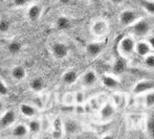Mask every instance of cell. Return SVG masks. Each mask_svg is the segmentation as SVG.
Returning <instances> with one entry per match:
<instances>
[{"label": "cell", "mask_w": 154, "mask_h": 139, "mask_svg": "<svg viewBox=\"0 0 154 139\" xmlns=\"http://www.w3.org/2000/svg\"><path fill=\"white\" fill-rule=\"evenodd\" d=\"M134 46H135V40L132 36H125L120 40L118 44V49L120 55L123 58H129L133 55Z\"/></svg>", "instance_id": "1"}, {"label": "cell", "mask_w": 154, "mask_h": 139, "mask_svg": "<svg viewBox=\"0 0 154 139\" xmlns=\"http://www.w3.org/2000/svg\"><path fill=\"white\" fill-rule=\"evenodd\" d=\"M132 32L134 35L138 37H147L149 34H151L152 30V24L150 21H148L147 19H138L136 20L133 24L131 25Z\"/></svg>", "instance_id": "2"}, {"label": "cell", "mask_w": 154, "mask_h": 139, "mask_svg": "<svg viewBox=\"0 0 154 139\" xmlns=\"http://www.w3.org/2000/svg\"><path fill=\"white\" fill-rule=\"evenodd\" d=\"M90 32L97 38L106 36L109 32V23L105 19H97L92 22L90 26Z\"/></svg>", "instance_id": "3"}, {"label": "cell", "mask_w": 154, "mask_h": 139, "mask_svg": "<svg viewBox=\"0 0 154 139\" xmlns=\"http://www.w3.org/2000/svg\"><path fill=\"white\" fill-rule=\"evenodd\" d=\"M140 17H138L137 13L133 10H124L120 13V16H119V21H120L121 25L125 27L131 26Z\"/></svg>", "instance_id": "4"}, {"label": "cell", "mask_w": 154, "mask_h": 139, "mask_svg": "<svg viewBox=\"0 0 154 139\" xmlns=\"http://www.w3.org/2000/svg\"><path fill=\"white\" fill-rule=\"evenodd\" d=\"M51 55L57 60H64L68 56L69 48L65 43L62 42H55L51 47Z\"/></svg>", "instance_id": "5"}, {"label": "cell", "mask_w": 154, "mask_h": 139, "mask_svg": "<svg viewBox=\"0 0 154 139\" xmlns=\"http://www.w3.org/2000/svg\"><path fill=\"white\" fill-rule=\"evenodd\" d=\"M153 88L154 84L152 80H142V81H138L134 85L133 88H132V92H133V94L142 95L145 94L146 92L153 90Z\"/></svg>", "instance_id": "6"}, {"label": "cell", "mask_w": 154, "mask_h": 139, "mask_svg": "<svg viewBox=\"0 0 154 139\" xmlns=\"http://www.w3.org/2000/svg\"><path fill=\"white\" fill-rule=\"evenodd\" d=\"M97 80H99V77H97V72H95L93 69H88V70H86L85 72H84V74L82 75L81 82L84 87L89 88V87H92L97 84Z\"/></svg>", "instance_id": "7"}, {"label": "cell", "mask_w": 154, "mask_h": 139, "mask_svg": "<svg viewBox=\"0 0 154 139\" xmlns=\"http://www.w3.org/2000/svg\"><path fill=\"white\" fill-rule=\"evenodd\" d=\"M16 121V113L14 110L10 109L8 111H5L0 117V128L5 129L13 125Z\"/></svg>", "instance_id": "8"}, {"label": "cell", "mask_w": 154, "mask_h": 139, "mask_svg": "<svg viewBox=\"0 0 154 139\" xmlns=\"http://www.w3.org/2000/svg\"><path fill=\"white\" fill-rule=\"evenodd\" d=\"M114 113H116V107L113 106L112 103H105L101 108H100V116L104 120H109L113 117Z\"/></svg>", "instance_id": "9"}, {"label": "cell", "mask_w": 154, "mask_h": 139, "mask_svg": "<svg viewBox=\"0 0 154 139\" xmlns=\"http://www.w3.org/2000/svg\"><path fill=\"white\" fill-rule=\"evenodd\" d=\"M43 13V8L41 4H32L29 8H27V18L29 21L35 22V21L39 20L40 17L42 16Z\"/></svg>", "instance_id": "10"}, {"label": "cell", "mask_w": 154, "mask_h": 139, "mask_svg": "<svg viewBox=\"0 0 154 139\" xmlns=\"http://www.w3.org/2000/svg\"><path fill=\"white\" fill-rule=\"evenodd\" d=\"M63 130H64V133L73 135V134L78 133V131L80 130V125L75 119L66 118L63 121Z\"/></svg>", "instance_id": "11"}, {"label": "cell", "mask_w": 154, "mask_h": 139, "mask_svg": "<svg viewBox=\"0 0 154 139\" xmlns=\"http://www.w3.org/2000/svg\"><path fill=\"white\" fill-rule=\"evenodd\" d=\"M153 49L151 48L150 45L147 43V41H138L135 42V46H134V53L140 56H145L149 53H152Z\"/></svg>", "instance_id": "12"}, {"label": "cell", "mask_w": 154, "mask_h": 139, "mask_svg": "<svg viewBox=\"0 0 154 139\" xmlns=\"http://www.w3.org/2000/svg\"><path fill=\"white\" fill-rule=\"evenodd\" d=\"M101 82L106 88L108 89H118L119 88V85H120V82L119 80L116 79V77L113 75H110V74H104L102 75L101 77Z\"/></svg>", "instance_id": "13"}, {"label": "cell", "mask_w": 154, "mask_h": 139, "mask_svg": "<svg viewBox=\"0 0 154 139\" xmlns=\"http://www.w3.org/2000/svg\"><path fill=\"white\" fill-rule=\"evenodd\" d=\"M79 79V74L75 70H72V69H69V70L65 71L62 75V82L64 83L65 85H73L75 82L78 81Z\"/></svg>", "instance_id": "14"}, {"label": "cell", "mask_w": 154, "mask_h": 139, "mask_svg": "<svg viewBox=\"0 0 154 139\" xmlns=\"http://www.w3.org/2000/svg\"><path fill=\"white\" fill-rule=\"evenodd\" d=\"M64 134L63 130V121L60 117L54 119L53 121V137L55 138H61Z\"/></svg>", "instance_id": "15"}, {"label": "cell", "mask_w": 154, "mask_h": 139, "mask_svg": "<svg viewBox=\"0 0 154 139\" xmlns=\"http://www.w3.org/2000/svg\"><path fill=\"white\" fill-rule=\"evenodd\" d=\"M11 75L15 81H22L26 77V70L23 66L18 65V66H15L14 68L11 71Z\"/></svg>", "instance_id": "16"}, {"label": "cell", "mask_w": 154, "mask_h": 139, "mask_svg": "<svg viewBox=\"0 0 154 139\" xmlns=\"http://www.w3.org/2000/svg\"><path fill=\"white\" fill-rule=\"evenodd\" d=\"M27 134H29V129H27V125H24V123H19V125H15L12 131L13 137L16 138H23Z\"/></svg>", "instance_id": "17"}, {"label": "cell", "mask_w": 154, "mask_h": 139, "mask_svg": "<svg viewBox=\"0 0 154 139\" xmlns=\"http://www.w3.org/2000/svg\"><path fill=\"white\" fill-rule=\"evenodd\" d=\"M112 101H113L112 104L116 108L124 109L127 106V96L124 93H116L112 96Z\"/></svg>", "instance_id": "18"}, {"label": "cell", "mask_w": 154, "mask_h": 139, "mask_svg": "<svg viewBox=\"0 0 154 139\" xmlns=\"http://www.w3.org/2000/svg\"><path fill=\"white\" fill-rule=\"evenodd\" d=\"M102 45L97 42H91L86 46V53H87L88 56H92V58H95L102 53Z\"/></svg>", "instance_id": "19"}, {"label": "cell", "mask_w": 154, "mask_h": 139, "mask_svg": "<svg viewBox=\"0 0 154 139\" xmlns=\"http://www.w3.org/2000/svg\"><path fill=\"white\" fill-rule=\"evenodd\" d=\"M20 112L23 116L29 117V118H32L36 116L37 110L34 106L29 105V104H21L20 105Z\"/></svg>", "instance_id": "20"}, {"label": "cell", "mask_w": 154, "mask_h": 139, "mask_svg": "<svg viewBox=\"0 0 154 139\" xmlns=\"http://www.w3.org/2000/svg\"><path fill=\"white\" fill-rule=\"evenodd\" d=\"M29 87L34 92H41L44 89L45 84L41 77H34L29 83Z\"/></svg>", "instance_id": "21"}, {"label": "cell", "mask_w": 154, "mask_h": 139, "mask_svg": "<svg viewBox=\"0 0 154 139\" xmlns=\"http://www.w3.org/2000/svg\"><path fill=\"white\" fill-rule=\"evenodd\" d=\"M22 49V43L18 40H12L8 44V50L11 55H17Z\"/></svg>", "instance_id": "22"}, {"label": "cell", "mask_w": 154, "mask_h": 139, "mask_svg": "<svg viewBox=\"0 0 154 139\" xmlns=\"http://www.w3.org/2000/svg\"><path fill=\"white\" fill-rule=\"evenodd\" d=\"M70 24H71L70 20H69L66 16H60L59 18H57V20H56V26L60 30L68 29V28L70 27Z\"/></svg>", "instance_id": "23"}, {"label": "cell", "mask_w": 154, "mask_h": 139, "mask_svg": "<svg viewBox=\"0 0 154 139\" xmlns=\"http://www.w3.org/2000/svg\"><path fill=\"white\" fill-rule=\"evenodd\" d=\"M27 129H29V133L37 134L40 132L41 130V121L39 119H31L27 122Z\"/></svg>", "instance_id": "24"}, {"label": "cell", "mask_w": 154, "mask_h": 139, "mask_svg": "<svg viewBox=\"0 0 154 139\" xmlns=\"http://www.w3.org/2000/svg\"><path fill=\"white\" fill-rule=\"evenodd\" d=\"M144 106L146 108H152L154 106V93H153V90L145 93Z\"/></svg>", "instance_id": "25"}, {"label": "cell", "mask_w": 154, "mask_h": 139, "mask_svg": "<svg viewBox=\"0 0 154 139\" xmlns=\"http://www.w3.org/2000/svg\"><path fill=\"white\" fill-rule=\"evenodd\" d=\"M140 3H142V6L145 10V12L150 16H152L154 14V3L152 0H142Z\"/></svg>", "instance_id": "26"}, {"label": "cell", "mask_w": 154, "mask_h": 139, "mask_svg": "<svg viewBox=\"0 0 154 139\" xmlns=\"http://www.w3.org/2000/svg\"><path fill=\"white\" fill-rule=\"evenodd\" d=\"M144 61H143V64L146 67L147 69H153L154 68V55L152 53H149V55L143 56Z\"/></svg>", "instance_id": "27"}, {"label": "cell", "mask_w": 154, "mask_h": 139, "mask_svg": "<svg viewBox=\"0 0 154 139\" xmlns=\"http://www.w3.org/2000/svg\"><path fill=\"white\" fill-rule=\"evenodd\" d=\"M125 68H126L125 62H124V60H122V59H120V60H118L116 63H114V65H113V72L116 73V74H121L122 72H124Z\"/></svg>", "instance_id": "28"}, {"label": "cell", "mask_w": 154, "mask_h": 139, "mask_svg": "<svg viewBox=\"0 0 154 139\" xmlns=\"http://www.w3.org/2000/svg\"><path fill=\"white\" fill-rule=\"evenodd\" d=\"M11 28V23L8 20L4 18L0 19V34H5L10 30Z\"/></svg>", "instance_id": "29"}, {"label": "cell", "mask_w": 154, "mask_h": 139, "mask_svg": "<svg viewBox=\"0 0 154 139\" xmlns=\"http://www.w3.org/2000/svg\"><path fill=\"white\" fill-rule=\"evenodd\" d=\"M146 130L148 133L153 134L154 132V118L153 116H150L146 121Z\"/></svg>", "instance_id": "30"}, {"label": "cell", "mask_w": 154, "mask_h": 139, "mask_svg": "<svg viewBox=\"0 0 154 139\" xmlns=\"http://www.w3.org/2000/svg\"><path fill=\"white\" fill-rule=\"evenodd\" d=\"M73 101H75L77 104H83L84 101H85V95H84V92L82 91H78L75 95H73Z\"/></svg>", "instance_id": "31"}, {"label": "cell", "mask_w": 154, "mask_h": 139, "mask_svg": "<svg viewBox=\"0 0 154 139\" xmlns=\"http://www.w3.org/2000/svg\"><path fill=\"white\" fill-rule=\"evenodd\" d=\"M8 87H6V85L4 84L1 80H0V95L5 96V95H8Z\"/></svg>", "instance_id": "32"}, {"label": "cell", "mask_w": 154, "mask_h": 139, "mask_svg": "<svg viewBox=\"0 0 154 139\" xmlns=\"http://www.w3.org/2000/svg\"><path fill=\"white\" fill-rule=\"evenodd\" d=\"M13 3H14L15 8H22L29 3V0H14Z\"/></svg>", "instance_id": "33"}, {"label": "cell", "mask_w": 154, "mask_h": 139, "mask_svg": "<svg viewBox=\"0 0 154 139\" xmlns=\"http://www.w3.org/2000/svg\"><path fill=\"white\" fill-rule=\"evenodd\" d=\"M146 41H147V43H148V44L151 46V48L153 49L154 48V36H153L152 32H151V34H149L148 36H147Z\"/></svg>", "instance_id": "34"}, {"label": "cell", "mask_w": 154, "mask_h": 139, "mask_svg": "<svg viewBox=\"0 0 154 139\" xmlns=\"http://www.w3.org/2000/svg\"><path fill=\"white\" fill-rule=\"evenodd\" d=\"M109 1L114 5H120V4H123L125 2V0H109Z\"/></svg>", "instance_id": "35"}, {"label": "cell", "mask_w": 154, "mask_h": 139, "mask_svg": "<svg viewBox=\"0 0 154 139\" xmlns=\"http://www.w3.org/2000/svg\"><path fill=\"white\" fill-rule=\"evenodd\" d=\"M59 1V3H61L62 5H67V4H69L71 2V0H58Z\"/></svg>", "instance_id": "36"}, {"label": "cell", "mask_w": 154, "mask_h": 139, "mask_svg": "<svg viewBox=\"0 0 154 139\" xmlns=\"http://www.w3.org/2000/svg\"><path fill=\"white\" fill-rule=\"evenodd\" d=\"M90 2H92V3H97V2H99L100 0H89Z\"/></svg>", "instance_id": "37"}, {"label": "cell", "mask_w": 154, "mask_h": 139, "mask_svg": "<svg viewBox=\"0 0 154 139\" xmlns=\"http://www.w3.org/2000/svg\"><path fill=\"white\" fill-rule=\"evenodd\" d=\"M2 108H3V105H2V104L0 103V113L2 112Z\"/></svg>", "instance_id": "38"}]
</instances>
